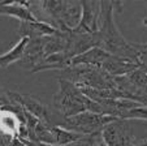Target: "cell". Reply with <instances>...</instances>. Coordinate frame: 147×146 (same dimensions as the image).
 I'll return each instance as SVG.
<instances>
[{
  "label": "cell",
  "instance_id": "8992f818",
  "mask_svg": "<svg viewBox=\"0 0 147 146\" xmlns=\"http://www.w3.org/2000/svg\"><path fill=\"white\" fill-rule=\"evenodd\" d=\"M116 88L129 99L147 106V65L142 64L129 75L115 77Z\"/></svg>",
  "mask_w": 147,
  "mask_h": 146
},
{
  "label": "cell",
  "instance_id": "5b68a950",
  "mask_svg": "<svg viewBox=\"0 0 147 146\" xmlns=\"http://www.w3.org/2000/svg\"><path fill=\"white\" fill-rule=\"evenodd\" d=\"M116 120V117L95 112H82L72 117H61L59 127L82 136H89L102 132L104 127Z\"/></svg>",
  "mask_w": 147,
  "mask_h": 146
},
{
  "label": "cell",
  "instance_id": "277c9868",
  "mask_svg": "<svg viewBox=\"0 0 147 146\" xmlns=\"http://www.w3.org/2000/svg\"><path fill=\"white\" fill-rule=\"evenodd\" d=\"M60 78L77 85L78 88H90L98 90L117 89L115 77L104 69L90 65H69L60 71Z\"/></svg>",
  "mask_w": 147,
  "mask_h": 146
},
{
  "label": "cell",
  "instance_id": "9a60e30c",
  "mask_svg": "<svg viewBox=\"0 0 147 146\" xmlns=\"http://www.w3.org/2000/svg\"><path fill=\"white\" fill-rule=\"evenodd\" d=\"M56 29L52 26L43 24L39 21L34 22H20L18 25V35L21 38H29V39H36V38H43L47 35H52L56 33Z\"/></svg>",
  "mask_w": 147,
  "mask_h": 146
},
{
  "label": "cell",
  "instance_id": "e0dca14e",
  "mask_svg": "<svg viewBox=\"0 0 147 146\" xmlns=\"http://www.w3.org/2000/svg\"><path fill=\"white\" fill-rule=\"evenodd\" d=\"M30 41L29 38H20V41L16 43V46L12 47L8 52L0 55V68H7L13 63H18L20 59L22 58L25 47L28 42Z\"/></svg>",
  "mask_w": 147,
  "mask_h": 146
},
{
  "label": "cell",
  "instance_id": "4fadbf2b",
  "mask_svg": "<svg viewBox=\"0 0 147 146\" xmlns=\"http://www.w3.org/2000/svg\"><path fill=\"white\" fill-rule=\"evenodd\" d=\"M141 65L142 64L137 63V61H133V60H129V59L109 55L108 59L106 60V63L103 64L102 69H104L112 77H120V76L129 75L130 72L136 71V69Z\"/></svg>",
  "mask_w": 147,
  "mask_h": 146
},
{
  "label": "cell",
  "instance_id": "ac0fdd59",
  "mask_svg": "<svg viewBox=\"0 0 147 146\" xmlns=\"http://www.w3.org/2000/svg\"><path fill=\"white\" fill-rule=\"evenodd\" d=\"M121 120H146L147 121V106L141 105L138 107H134L131 110L126 111L122 115Z\"/></svg>",
  "mask_w": 147,
  "mask_h": 146
},
{
  "label": "cell",
  "instance_id": "d6986e66",
  "mask_svg": "<svg viewBox=\"0 0 147 146\" xmlns=\"http://www.w3.org/2000/svg\"><path fill=\"white\" fill-rule=\"evenodd\" d=\"M138 51H139V60L141 64L147 65V43H138Z\"/></svg>",
  "mask_w": 147,
  "mask_h": 146
},
{
  "label": "cell",
  "instance_id": "2e32d148",
  "mask_svg": "<svg viewBox=\"0 0 147 146\" xmlns=\"http://www.w3.org/2000/svg\"><path fill=\"white\" fill-rule=\"evenodd\" d=\"M108 54L100 47H94L87 52L78 55L70 60V65H90V67H96V68H102L103 64L106 63L108 59Z\"/></svg>",
  "mask_w": 147,
  "mask_h": 146
},
{
  "label": "cell",
  "instance_id": "8fae6325",
  "mask_svg": "<svg viewBox=\"0 0 147 146\" xmlns=\"http://www.w3.org/2000/svg\"><path fill=\"white\" fill-rule=\"evenodd\" d=\"M45 59H46V55H45L43 39L42 38L30 39L25 47L22 58L20 59L18 65L21 68H25V69H29L30 72H34L45 61Z\"/></svg>",
  "mask_w": 147,
  "mask_h": 146
},
{
  "label": "cell",
  "instance_id": "9c48e42d",
  "mask_svg": "<svg viewBox=\"0 0 147 146\" xmlns=\"http://www.w3.org/2000/svg\"><path fill=\"white\" fill-rule=\"evenodd\" d=\"M94 47H98L96 33H87L76 28L69 31V42L64 55L70 61L73 58L87 52Z\"/></svg>",
  "mask_w": 147,
  "mask_h": 146
},
{
  "label": "cell",
  "instance_id": "7c38bea8",
  "mask_svg": "<svg viewBox=\"0 0 147 146\" xmlns=\"http://www.w3.org/2000/svg\"><path fill=\"white\" fill-rule=\"evenodd\" d=\"M100 3L102 1H81L82 4V17L78 29L87 33H96L98 21L100 16Z\"/></svg>",
  "mask_w": 147,
  "mask_h": 146
},
{
  "label": "cell",
  "instance_id": "6da1fadb",
  "mask_svg": "<svg viewBox=\"0 0 147 146\" xmlns=\"http://www.w3.org/2000/svg\"><path fill=\"white\" fill-rule=\"evenodd\" d=\"M121 9V3L116 1H102L100 3V16L98 21V47L103 48L108 54L120 58H125L129 60L137 61L139 60L138 43L128 42L120 33L115 22V9Z\"/></svg>",
  "mask_w": 147,
  "mask_h": 146
},
{
  "label": "cell",
  "instance_id": "52a82bcc",
  "mask_svg": "<svg viewBox=\"0 0 147 146\" xmlns=\"http://www.w3.org/2000/svg\"><path fill=\"white\" fill-rule=\"evenodd\" d=\"M82 134L70 132L61 127H51L39 120L34 133V141L50 146H67L82 138Z\"/></svg>",
  "mask_w": 147,
  "mask_h": 146
},
{
  "label": "cell",
  "instance_id": "ba28073f",
  "mask_svg": "<svg viewBox=\"0 0 147 146\" xmlns=\"http://www.w3.org/2000/svg\"><path fill=\"white\" fill-rule=\"evenodd\" d=\"M102 137L107 146H134L137 143L130 120H113L104 127Z\"/></svg>",
  "mask_w": 147,
  "mask_h": 146
},
{
  "label": "cell",
  "instance_id": "30bf717a",
  "mask_svg": "<svg viewBox=\"0 0 147 146\" xmlns=\"http://www.w3.org/2000/svg\"><path fill=\"white\" fill-rule=\"evenodd\" d=\"M8 95L13 102H16L17 105L24 107L28 112H30L31 115H34L36 119H39L40 121H45V123H48L50 116H51V107L50 106L43 105L42 102H39L38 99H35L34 96L29 95V94L8 91Z\"/></svg>",
  "mask_w": 147,
  "mask_h": 146
},
{
  "label": "cell",
  "instance_id": "5bb4252c",
  "mask_svg": "<svg viewBox=\"0 0 147 146\" xmlns=\"http://www.w3.org/2000/svg\"><path fill=\"white\" fill-rule=\"evenodd\" d=\"M0 14L16 17L20 22L36 21L29 9V1H0Z\"/></svg>",
  "mask_w": 147,
  "mask_h": 146
},
{
  "label": "cell",
  "instance_id": "ffe728a7",
  "mask_svg": "<svg viewBox=\"0 0 147 146\" xmlns=\"http://www.w3.org/2000/svg\"><path fill=\"white\" fill-rule=\"evenodd\" d=\"M134 146H147V140H143V141H138Z\"/></svg>",
  "mask_w": 147,
  "mask_h": 146
},
{
  "label": "cell",
  "instance_id": "3957f363",
  "mask_svg": "<svg viewBox=\"0 0 147 146\" xmlns=\"http://www.w3.org/2000/svg\"><path fill=\"white\" fill-rule=\"evenodd\" d=\"M52 107L64 117H72L82 112L102 113L99 103L85 95L77 85L63 78H59V90L53 95Z\"/></svg>",
  "mask_w": 147,
  "mask_h": 146
},
{
  "label": "cell",
  "instance_id": "7a4b0ae2",
  "mask_svg": "<svg viewBox=\"0 0 147 146\" xmlns=\"http://www.w3.org/2000/svg\"><path fill=\"white\" fill-rule=\"evenodd\" d=\"M29 9L36 21L60 31L76 29L82 17L81 1H29Z\"/></svg>",
  "mask_w": 147,
  "mask_h": 146
}]
</instances>
